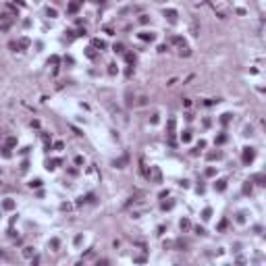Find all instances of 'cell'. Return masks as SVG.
<instances>
[{"label": "cell", "instance_id": "23", "mask_svg": "<svg viewBox=\"0 0 266 266\" xmlns=\"http://www.w3.org/2000/svg\"><path fill=\"white\" fill-rule=\"evenodd\" d=\"M2 208H4V210H15V202H13V200H4V202H2Z\"/></svg>", "mask_w": 266, "mask_h": 266}, {"label": "cell", "instance_id": "51", "mask_svg": "<svg viewBox=\"0 0 266 266\" xmlns=\"http://www.w3.org/2000/svg\"><path fill=\"white\" fill-rule=\"evenodd\" d=\"M60 210H71V204H60Z\"/></svg>", "mask_w": 266, "mask_h": 266}, {"label": "cell", "instance_id": "37", "mask_svg": "<svg viewBox=\"0 0 266 266\" xmlns=\"http://www.w3.org/2000/svg\"><path fill=\"white\" fill-rule=\"evenodd\" d=\"M85 54H87V58H96V56H98V54L94 52V48H87V50H85Z\"/></svg>", "mask_w": 266, "mask_h": 266}, {"label": "cell", "instance_id": "29", "mask_svg": "<svg viewBox=\"0 0 266 266\" xmlns=\"http://www.w3.org/2000/svg\"><path fill=\"white\" fill-rule=\"evenodd\" d=\"M171 42H173V44H179V46H185V40L181 38V35H175V38H173Z\"/></svg>", "mask_w": 266, "mask_h": 266}, {"label": "cell", "instance_id": "21", "mask_svg": "<svg viewBox=\"0 0 266 266\" xmlns=\"http://www.w3.org/2000/svg\"><path fill=\"white\" fill-rule=\"evenodd\" d=\"M4 146H6L8 150H11V148H15V146H17V137H13V135H11V137H6V141H4Z\"/></svg>", "mask_w": 266, "mask_h": 266}, {"label": "cell", "instance_id": "46", "mask_svg": "<svg viewBox=\"0 0 266 266\" xmlns=\"http://www.w3.org/2000/svg\"><path fill=\"white\" fill-rule=\"evenodd\" d=\"M48 17H56V8H50L48 6Z\"/></svg>", "mask_w": 266, "mask_h": 266}, {"label": "cell", "instance_id": "39", "mask_svg": "<svg viewBox=\"0 0 266 266\" xmlns=\"http://www.w3.org/2000/svg\"><path fill=\"white\" fill-rule=\"evenodd\" d=\"M235 266H245V258H243V256H239V258H237Z\"/></svg>", "mask_w": 266, "mask_h": 266}, {"label": "cell", "instance_id": "17", "mask_svg": "<svg viewBox=\"0 0 266 266\" xmlns=\"http://www.w3.org/2000/svg\"><path fill=\"white\" fill-rule=\"evenodd\" d=\"M79 6H81V2H71V4L67 6V13H71V15L77 13V11H79Z\"/></svg>", "mask_w": 266, "mask_h": 266}, {"label": "cell", "instance_id": "48", "mask_svg": "<svg viewBox=\"0 0 266 266\" xmlns=\"http://www.w3.org/2000/svg\"><path fill=\"white\" fill-rule=\"evenodd\" d=\"M243 220H245V216H243V212H239V214H237V223H243Z\"/></svg>", "mask_w": 266, "mask_h": 266}, {"label": "cell", "instance_id": "1", "mask_svg": "<svg viewBox=\"0 0 266 266\" xmlns=\"http://www.w3.org/2000/svg\"><path fill=\"white\" fill-rule=\"evenodd\" d=\"M254 158H256V150L254 148H243V154H241V162L247 166V164H252L254 162Z\"/></svg>", "mask_w": 266, "mask_h": 266}, {"label": "cell", "instance_id": "16", "mask_svg": "<svg viewBox=\"0 0 266 266\" xmlns=\"http://www.w3.org/2000/svg\"><path fill=\"white\" fill-rule=\"evenodd\" d=\"M48 247H50V250H58V247H60V239H56V237H52L50 241H48Z\"/></svg>", "mask_w": 266, "mask_h": 266}, {"label": "cell", "instance_id": "40", "mask_svg": "<svg viewBox=\"0 0 266 266\" xmlns=\"http://www.w3.org/2000/svg\"><path fill=\"white\" fill-rule=\"evenodd\" d=\"M83 162H85V160H83V156H75V164H77V166H81Z\"/></svg>", "mask_w": 266, "mask_h": 266}, {"label": "cell", "instance_id": "24", "mask_svg": "<svg viewBox=\"0 0 266 266\" xmlns=\"http://www.w3.org/2000/svg\"><path fill=\"white\" fill-rule=\"evenodd\" d=\"M189 139H191V131L187 129V131H183V133H181V141H183V144H187Z\"/></svg>", "mask_w": 266, "mask_h": 266}, {"label": "cell", "instance_id": "9", "mask_svg": "<svg viewBox=\"0 0 266 266\" xmlns=\"http://www.w3.org/2000/svg\"><path fill=\"white\" fill-rule=\"evenodd\" d=\"M139 40H144V42H154V40H156V33H152V31H141V33H139Z\"/></svg>", "mask_w": 266, "mask_h": 266}, {"label": "cell", "instance_id": "45", "mask_svg": "<svg viewBox=\"0 0 266 266\" xmlns=\"http://www.w3.org/2000/svg\"><path fill=\"white\" fill-rule=\"evenodd\" d=\"M196 233H198V235H206V231H204V227H200V225L196 227Z\"/></svg>", "mask_w": 266, "mask_h": 266}, {"label": "cell", "instance_id": "33", "mask_svg": "<svg viewBox=\"0 0 266 266\" xmlns=\"http://www.w3.org/2000/svg\"><path fill=\"white\" fill-rule=\"evenodd\" d=\"M173 206H175V202L171 200V202H162V206H160V208H162V210H171Z\"/></svg>", "mask_w": 266, "mask_h": 266}, {"label": "cell", "instance_id": "55", "mask_svg": "<svg viewBox=\"0 0 266 266\" xmlns=\"http://www.w3.org/2000/svg\"><path fill=\"white\" fill-rule=\"evenodd\" d=\"M168 50V46H164V44H162V46H158V52H166Z\"/></svg>", "mask_w": 266, "mask_h": 266}, {"label": "cell", "instance_id": "5", "mask_svg": "<svg viewBox=\"0 0 266 266\" xmlns=\"http://www.w3.org/2000/svg\"><path fill=\"white\" fill-rule=\"evenodd\" d=\"M164 17L171 23H177V11H175V8H164Z\"/></svg>", "mask_w": 266, "mask_h": 266}, {"label": "cell", "instance_id": "13", "mask_svg": "<svg viewBox=\"0 0 266 266\" xmlns=\"http://www.w3.org/2000/svg\"><path fill=\"white\" fill-rule=\"evenodd\" d=\"M206 158H208V160H220V158H223V152H218V150H216V152H208Z\"/></svg>", "mask_w": 266, "mask_h": 266}, {"label": "cell", "instance_id": "3", "mask_svg": "<svg viewBox=\"0 0 266 266\" xmlns=\"http://www.w3.org/2000/svg\"><path fill=\"white\" fill-rule=\"evenodd\" d=\"M60 164H63V158H48V160H46V168H48V171H54V168L60 166Z\"/></svg>", "mask_w": 266, "mask_h": 266}, {"label": "cell", "instance_id": "10", "mask_svg": "<svg viewBox=\"0 0 266 266\" xmlns=\"http://www.w3.org/2000/svg\"><path fill=\"white\" fill-rule=\"evenodd\" d=\"M227 189V179H218L216 183H214V191H218V193H223Z\"/></svg>", "mask_w": 266, "mask_h": 266}, {"label": "cell", "instance_id": "47", "mask_svg": "<svg viewBox=\"0 0 266 266\" xmlns=\"http://www.w3.org/2000/svg\"><path fill=\"white\" fill-rule=\"evenodd\" d=\"M63 148H65L63 141H56V144H54V150H63Z\"/></svg>", "mask_w": 266, "mask_h": 266}, {"label": "cell", "instance_id": "49", "mask_svg": "<svg viewBox=\"0 0 266 266\" xmlns=\"http://www.w3.org/2000/svg\"><path fill=\"white\" fill-rule=\"evenodd\" d=\"M252 131H254L252 127H245V129H243V135H252Z\"/></svg>", "mask_w": 266, "mask_h": 266}, {"label": "cell", "instance_id": "19", "mask_svg": "<svg viewBox=\"0 0 266 266\" xmlns=\"http://www.w3.org/2000/svg\"><path fill=\"white\" fill-rule=\"evenodd\" d=\"M202 218H204V220H210V218H212V208H210V206H206V208L202 210Z\"/></svg>", "mask_w": 266, "mask_h": 266}, {"label": "cell", "instance_id": "22", "mask_svg": "<svg viewBox=\"0 0 266 266\" xmlns=\"http://www.w3.org/2000/svg\"><path fill=\"white\" fill-rule=\"evenodd\" d=\"M225 141H227V135H225V133H220V135L214 137V144H216V146H223Z\"/></svg>", "mask_w": 266, "mask_h": 266}, {"label": "cell", "instance_id": "6", "mask_svg": "<svg viewBox=\"0 0 266 266\" xmlns=\"http://www.w3.org/2000/svg\"><path fill=\"white\" fill-rule=\"evenodd\" d=\"M94 200H96V196H94V193H87V196H81V198H79L77 206H83V204H92Z\"/></svg>", "mask_w": 266, "mask_h": 266}, {"label": "cell", "instance_id": "14", "mask_svg": "<svg viewBox=\"0 0 266 266\" xmlns=\"http://www.w3.org/2000/svg\"><path fill=\"white\" fill-rule=\"evenodd\" d=\"M231 119H233V114H231V112L220 114V125H229V123H231Z\"/></svg>", "mask_w": 266, "mask_h": 266}, {"label": "cell", "instance_id": "11", "mask_svg": "<svg viewBox=\"0 0 266 266\" xmlns=\"http://www.w3.org/2000/svg\"><path fill=\"white\" fill-rule=\"evenodd\" d=\"M179 227H181V231H189V229H191V220L189 218H181L179 220Z\"/></svg>", "mask_w": 266, "mask_h": 266}, {"label": "cell", "instance_id": "12", "mask_svg": "<svg viewBox=\"0 0 266 266\" xmlns=\"http://www.w3.org/2000/svg\"><path fill=\"white\" fill-rule=\"evenodd\" d=\"M29 44H31V42H29L27 38H21L19 42H17V50H25V48H29Z\"/></svg>", "mask_w": 266, "mask_h": 266}, {"label": "cell", "instance_id": "28", "mask_svg": "<svg viewBox=\"0 0 266 266\" xmlns=\"http://www.w3.org/2000/svg\"><path fill=\"white\" fill-rule=\"evenodd\" d=\"M125 58H127V63H129V65H135V54H133V52H127Z\"/></svg>", "mask_w": 266, "mask_h": 266}, {"label": "cell", "instance_id": "4", "mask_svg": "<svg viewBox=\"0 0 266 266\" xmlns=\"http://www.w3.org/2000/svg\"><path fill=\"white\" fill-rule=\"evenodd\" d=\"M175 127H177V121H175V117H171L166 123V135L168 137H175Z\"/></svg>", "mask_w": 266, "mask_h": 266}, {"label": "cell", "instance_id": "25", "mask_svg": "<svg viewBox=\"0 0 266 266\" xmlns=\"http://www.w3.org/2000/svg\"><path fill=\"white\" fill-rule=\"evenodd\" d=\"M179 54H181V56H185V58H187V56H191V50H189L187 46H181V48H179Z\"/></svg>", "mask_w": 266, "mask_h": 266}, {"label": "cell", "instance_id": "27", "mask_svg": "<svg viewBox=\"0 0 266 266\" xmlns=\"http://www.w3.org/2000/svg\"><path fill=\"white\" fill-rule=\"evenodd\" d=\"M0 154H2L4 158H11V156H13V154H11V150H8L6 146H2V148H0Z\"/></svg>", "mask_w": 266, "mask_h": 266}, {"label": "cell", "instance_id": "53", "mask_svg": "<svg viewBox=\"0 0 266 266\" xmlns=\"http://www.w3.org/2000/svg\"><path fill=\"white\" fill-rule=\"evenodd\" d=\"M150 121H152V125H156V123H158V114H152V119H150Z\"/></svg>", "mask_w": 266, "mask_h": 266}, {"label": "cell", "instance_id": "41", "mask_svg": "<svg viewBox=\"0 0 266 266\" xmlns=\"http://www.w3.org/2000/svg\"><path fill=\"white\" fill-rule=\"evenodd\" d=\"M148 21H150V17H148V15H141V17H139V23H144V25H146Z\"/></svg>", "mask_w": 266, "mask_h": 266}, {"label": "cell", "instance_id": "36", "mask_svg": "<svg viewBox=\"0 0 266 266\" xmlns=\"http://www.w3.org/2000/svg\"><path fill=\"white\" fill-rule=\"evenodd\" d=\"M23 256H25V258H31V256H33V247H25V250H23Z\"/></svg>", "mask_w": 266, "mask_h": 266}, {"label": "cell", "instance_id": "32", "mask_svg": "<svg viewBox=\"0 0 266 266\" xmlns=\"http://www.w3.org/2000/svg\"><path fill=\"white\" fill-rule=\"evenodd\" d=\"M29 187H42V179H31L29 181Z\"/></svg>", "mask_w": 266, "mask_h": 266}, {"label": "cell", "instance_id": "34", "mask_svg": "<svg viewBox=\"0 0 266 266\" xmlns=\"http://www.w3.org/2000/svg\"><path fill=\"white\" fill-rule=\"evenodd\" d=\"M114 52H119V54H123V52H125V46H123V44H114V48H112Z\"/></svg>", "mask_w": 266, "mask_h": 266}, {"label": "cell", "instance_id": "52", "mask_svg": "<svg viewBox=\"0 0 266 266\" xmlns=\"http://www.w3.org/2000/svg\"><path fill=\"white\" fill-rule=\"evenodd\" d=\"M200 148H206V141H204V139L198 141V150H200Z\"/></svg>", "mask_w": 266, "mask_h": 266}, {"label": "cell", "instance_id": "15", "mask_svg": "<svg viewBox=\"0 0 266 266\" xmlns=\"http://www.w3.org/2000/svg\"><path fill=\"white\" fill-rule=\"evenodd\" d=\"M13 25V19H6V21H0V31H8Z\"/></svg>", "mask_w": 266, "mask_h": 266}, {"label": "cell", "instance_id": "7", "mask_svg": "<svg viewBox=\"0 0 266 266\" xmlns=\"http://www.w3.org/2000/svg\"><path fill=\"white\" fill-rule=\"evenodd\" d=\"M129 162V156L125 154V156H121V158H117V160L112 162V166H117V168H125V164Z\"/></svg>", "mask_w": 266, "mask_h": 266}, {"label": "cell", "instance_id": "8", "mask_svg": "<svg viewBox=\"0 0 266 266\" xmlns=\"http://www.w3.org/2000/svg\"><path fill=\"white\" fill-rule=\"evenodd\" d=\"M252 183H258V185H266V175L264 173H256L252 177Z\"/></svg>", "mask_w": 266, "mask_h": 266}, {"label": "cell", "instance_id": "26", "mask_svg": "<svg viewBox=\"0 0 266 266\" xmlns=\"http://www.w3.org/2000/svg\"><path fill=\"white\" fill-rule=\"evenodd\" d=\"M243 193H245V196H250V193H252V181H245L243 183Z\"/></svg>", "mask_w": 266, "mask_h": 266}, {"label": "cell", "instance_id": "38", "mask_svg": "<svg viewBox=\"0 0 266 266\" xmlns=\"http://www.w3.org/2000/svg\"><path fill=\"white\" fill-rule=\"evenodd\" d=\"M214 175H216V168H214V166L206 168V177H214Z\"/></svg>", "mask_w": 266, "mask_h": 266}, {"label": "cell", "instance_id": "2", "mask_svg": "<svg viewBox=\"0 0 266 266\" xmlns=\"http://www.w3.org/2000/svg\"><path fill=\"white\" fill-rule=\"evenodd\" d=\"M148 179L152 181V183H162V173H160V168H158V166H150Z\"/></svg>", "mask_w": 266, "mask_h": 266}, {"label": "cell", "instance_id": "35", "mask_svg": "<svg viewBox=\"0 0 266 266\" xmlns=\"http://www.w3.org/2000/svg\"><path fill=\"white\" fill-rule=\"evenodd\" d=\"M227 225H229V220H227V218H223V220L218 223V231H225V229H227Z\"/></svg>", "mask_w": 266, "mask_h": 266}, {"label": "cell", "instance_id": "31", "mask_svg": "<svg viewBox=\"0 0 266 266\" xmlns=\"http://www.w3.org/2000/svg\"><path fill=\"white\" fill-rule=\"evenodd\" d=\"M146 256H135V258H133V262H135V264H146Z\"/></svg>", "mask_w": 266, "mask_h": 266}, {"label": "cell", "instance_id": "54", "mask_svg": "<svg viewBox=\"0 0 266 266\" xmlns=\"http://www.w3.org/2000/svg\"><path fill=\"white\" fill-rule=\"evenodd\" d=\"M204 191H206V187H204V185L200 183V185H198V193H204Z\"/></svg>", "mask_w": 266, "mask_h": 266}, {"label": "cell", "instance_id": "18", "mask_svg": "<svg viewBox=\"0 0 266 266\" xmlns=\"http://www.w3.org/2000/svg\"><path fill=\"white\" fill-rule=\"evenodd\" d=\"M92 48H100V50H106V42H104V40H94V42H92Z\"/></svg>", "mask_w": 266, "mask_h": 266}, {"label": "cell", "instance_id": "44", "mask_svg": "<svg viewBox=\"0 0 266 266\" xmlns=\"http://www.w3.org/2000/svg\"><path fill=\"white\" fill-rule=\"evenodd\" d=\"M27 168H29V162H27V160H23V162H21V171L25 173V171H27Z\"/></svg>", "mask_w": 266, "mask_h": 266}, {"label": "cell", "instance_id": "56", "mask_svg": "<svg viewBox=\"0 0 266 266\" xmlns=\"http://www.w3.org/2000/svg\"><path fill=\"white\" fill-rule=\"evenodd\" d=\"M225 266H231V264H225Z\"/></svg>", "mask_w": 266, "mask_h": 266}, {"label": "cell", "instance_id": "42", "mask_svg": "<svg viewBox=\"0 0 266 266\" xmlns=\"http://www.w3.org/2000/svg\"><path fill=\"white\" fill-rule=\"evenodd\" d=\"M58 60H60L58 56H50V60H48V63H50V65H58Z\"/></svg>", "mask_w": 266, "mask_h": 266}, {"label": "cell", "instance_id": "30", "mask_svg": "<svg viewBox=\"0 0 266 266\" xmlns=\"http://www.w3.org/2000/svg\"><path fill=\"white\" fill-rule=\"evenodd\" d=\"M117 73H119L117 65H114V63H110V65H108V75H117Z\"/></svg>", "mask_w": 266, "mask_h": 266}, {"label": "cell", "instance_id": "43", "mask_svg": "<svg viewBox=\"0 0 266 266\" xmlns=\"http://www.w3.org/2000/svg\"><path fill=\"white\" fill-rule=\"evenodd\" d=\"M29 150H31V148H21V150H19V154H21V156H27V154H29Z\"/></svg>", "mask_w": 266, "mask_h": 266}, {"label": "cell", "instance_id": "50", "mask_svg": "<svg viewBox=\"0 0 266 266\" xmlns=\"http://www.w3.org/2000/svg\"><path fill=\"white\" fill-rule=\"evenodd\" d=\"M38 264H40V256H35V258L31 260V266H38Z\"/></svg>", "mask_w": 266, "mask_h": 266}, {"label": "cell", "instance_id": "20", "mask_svg": "<svg viewBox=\"0 0 266 266\" xmlns=\"http://www.w3.org/2000/svg\"><path fill=\"white\" fill-rule=\"evenodd\" d=\"M173 245L177 247V250H185V247H187V241H185V239H177V241H173Z\"/></svg>", "mask_w": 266, "mask_h": 266}]
</instances>
